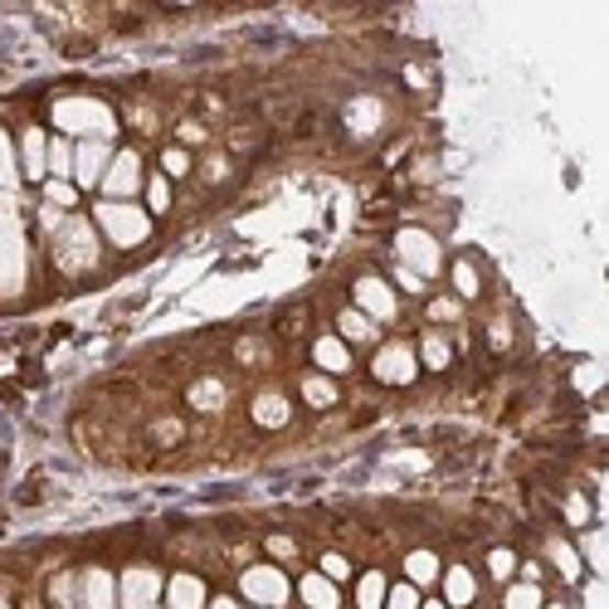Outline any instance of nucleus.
<instances>
[{"label": "nucleus", "instance_id": "obj_1", "mask_svg": "<svg viewBox=\"0 0 609 609\" xmlns=\"http://www.w3.org/2000/svg\"><path fill=\"white\" fill-rule=\"evenodd\" d=\"M54 128L64 132V137H84V142H112V132H118V118H112V108L103 98H88V93H69L54 103Z\"/></svg>", "mask_w": 609, "mask_h": 609}, {"label": "nucleus", "instance_id": "obj_2", "mask_svg": "<svg viewBox=\"0 0 609 609\" xmlns=\"http://www.w3.org/2000/svg\"><path fill=\"white\" fill-rule=\"evenodd\" d=\"M49 250H54V268H59V274H93L98 258H103L98 234H93V220H78V215L54 224Z\"/></svg>", "mask_w": 609, "mask_h": 609}, {"label": "nucleus", "instance_id": "obj_3", "mask_svg": "<svg viewBox=\"0 0 609 609\" xmlns=\"http://www.w3.org/2000/svg\"><path fill=\"white\" fill-rule=\"evenodd\" d=\"M93 224L118 250H137V244H146V234H152V215H146L142 206H132V200H98Z\"/></svg>", "mask_w": 609, "mask_h": 609}, {"label": "nucleus", "instance_id": "obj_4", "mask_svg": "<svg viewBox=\"0 0 609 609\" xmlns=\"http://www.w3.org/2000/svg\"><path fill=\"white\" fill-rule=\"evenodd\" d=\"M25 278H30V244H25V230L10 210H0V292L15 298L25 292Z\"/></svg>", "mask_w": 609, "mask_h": 609}, {"label": "nucleus", "instance_id": "obj_5", "mask_svg": "<svg viewBox=\"0 0 609 609\" xmlns=\"http://www.w3.org/2000/svg\"><path fill=\"white\" fill-rule=\"evenodd\" d=\"M395 254H400V268H410L414 278H434L439 268H444V250H439L434 234H424V230L395 234Z\"/></svg>", "mask_w": 609, "mask_h": 609}, {"label": "nucleus", "instance_id": "obj_6", "mask_svg": "<svg viewBox=\"0 0 609 609\" xmlns=\"http://www.w3.org/2000/svg\"><path fill=\"white\" fill-rule=\"evenodd\" d=\"M240 590L250 595V605L254 609H284L288 605V575L278 571V566H250L240 575Z\"/></svg>", "mask_w": 609, "mask_h": 609}, {"label": "nucleus", "instance_id": "obj_7", "mask_svg": "<svg viewBox=\"0 0 609 609\" xmlns=\"http://www.w3.org/2000/svg\"><path fill=\"white\" fill-rule=\"evenodd\" d=\"M166 580L152 566H132L118 575V609H156Z\"/></svg>", "mask_w": 609, "mask_h": 609}, {"label": "nucleus", "instance_id": "obj_8", "mask_svg": "<svg viewBox=\"0 0 609 609\" xmlns=\"http://www.w3.org/2000/svg\"><path fill=\"white\" fill-rule=\"evenodd\" d=\"M98 190H103L108 200H128L142 190V156L137 152H112L103 180H98Z\"/></svg>", "mask_w": 609, "mask_h": 609}, {"label": "nucleus", "instance_id": "obj_9", "mask_svg": "<svg viewBox=\"0 0 609 609\" xmlns=\"http://www.w3.org/2000/svg\"><path fill=\"white\" fill-rule=\"evenodd\" d=\"M370 370H376V380H386V386H410L414 370H420V356H414V346L390 342V346H380V352H376Z\"/></svg>", "mask_w": 609, "mask_h": 609}, {"label": "nucleus", "instance_id": "obj_10", "mask_svg": "<svg viewBox=\"0 0 609 609\" xmlns=\"http://www.w3.org/2000/svg\"><path fill=\"white\" fill-rule=\"evenodd\" d=\"M356 312H366L370 322H395V292L386 278H356Z\"/></svg>", "mask_w": 609, "mask_h": 609}, {"label": "nucleus", "instance_id": "obj_11", "mask_svg": "<svg viewBox=\"0 0 609 609\" xmlns=\"http://www.w3.org/2000/svg\"><path fill=\"white\" fill-rule=\"evenodd\" d=\"M78 609H118V575L103 566L78 575Z\"/></svg>", "mask_w": 609, "mask_h": 609}, {"label": "nucleus", "instance_id": "obj_12", "mask_svg": "<svg viewBox=\"0 0 609 609\" xmlns=\"http://www.w3.org/2000/svg\"><path fill=\"white\" fill-rule=\"evenodd\" d=\"M108 162H112V146H108V142H78V146H74V180L93 190L98 180H103Z\"/></svg>", "mask_w": 609, "mask_h": 609}, {"label": "nucleus", "instance_id": "obj_13", "mask_svg": "<svg viewBox=\"0 0 609 609\" xmlns=\"http://www.w3.org/2000/svg\"><path fill=\"white\" fill-rule=\"evenodd\" d=\"M20 176L25 180L49 176V137L40 128H25V137H20Z\"/></svg>", "mask_w": 609, "mask_h": 609}, {"label": "nucleus", "instance_id": "obj_14", "mask_svg": "<svg viewBox=\"0 0 609 609\" xmlns=\"http://www.w3.org/2000/svg\"><path fill=\"white\" fill-rule=\"evenodd\" d=\"M162 600H166V609H206V580H200V575H171Z\"/></svg>", "mask_w": 609, "mask_h": 609}, {"label": "nucleus", "instance_id": "obj_15", "mask_svg": "<svg viewBox=\"0 0 609 609\" xmlns=\"http://www.w3.org/2000/svg\"><path fill=\"white\" fill-rule=\"evenodd\" d=\"M298 595H302V605L308 609H336L342 605V590H336V580H326V575H302L298 580Z\"/></svg>", "mask_w": 609, "mask_h": 609}, {"label": "nucleus", "instance_id": "obj_16", "mask_svg": "<svg viewBox=\"0 0 609 609\" xmlns=\"http://www.w3.org/2000/svg\"><path fill=\"white\" fill-rule=\"evenodd\" d=\"M312 361H318L322 370H332V376L352 370V352H346L342 336H318V342H312Z\"/></svg>", "mask_w": 609, "mask_h": 609}, {"label": "nucleus", "instance_id": "obj_17", "mask_svg": "<svg viewBox=\"0 0 609 609\" xmlns=\"http://www.w3.org/2000/svg\"><path fill=\"white\" fill-rule=\"evenodd\" d=\"M288 395H278V390H264L254 400V424H264V430H284L288 424Z\"/></svg>", "mask_w": 609, "mask_h": 609}, {"label": "nucleus", "instance_id": "obj_18", "mask_svg": "<svg viewBox=\"0 0 609 609\" xmlns=\"http://www.w3.org/2000/svg\"><path fill=\"white\" fill-rule=\"evenodd\" d=\"M478 600V585H473V571L468 566H454L444 575V605H454V609H464Z\"/></svg>", "mask_w": 609, "mask_h": 609}, {"label": "nucleus", "instance_id": "obj_19", "mask_svg": "<svg viewBox=\"0 0 609 609\" xmlns=\"http://www.w3.org/2000/svg\"><path fill=\"white\" fill-rule=\"evenodd\" d=\"M405 575H410L414 590H424V585L439 580V556L434 551H410V556H405Z\"/></svg>", "mask_w": 609, "mask_h": 609}, {"label": "nucleus", "instance_id": "obj_20", "mask_svg": "<svg viewBox=\"0 0 609 609\" xmlns=\"http://www.w3.org/2000/svg\"><path fill=\"white\" fill-rule=\"evenodd\" d=\"M386 590H390L386 575H380V571H366V575L356 580V609H380V605H386Z\"/></svg>", "mask_w": 609, "mask_h": 609}, {"label": "nucleus", "instance_id": "obj_21", "mask_svg": "<svg viewBox=\"0 0 609 609\" xmlns=\"http://www.w3.org/2000/svg\"><path fill=\"white\" fill-rule=\"evenodd\" d=\"M336 326H342L346 342H376V322H370L366 312H356V308H346L342 318H336Z\"/></svg>", "mask_w": 609, "mask_h": 609}, {"label": "nucleus", "instance_id": "obj_22", "mask_svg": "<svg viewBox=\"0 0 609 609\" xmlns=\"http://www.w3.org/2000/svg\"><path fill=\"white\" fill-rule=\"evenodd\" d=\"M546 600H541V585L536 580H522V585H507V600L502 609H541Z\"/></svg>", "mask_w": 609, "mask_h": 609}, {"label": "nucleus", "instance_id": "obj_23", "mask_svg": "<svg viewBox=\"0 0 609 609\" xmlns=\"http://www.w3.org/2000/svg\"><path fill=\"white\" fill-rule=\"evenodd\" d=\"M49 176L54 180L74 176V146H69V137H54L49 142Z\"/></svg>", "mask_w": 609, "mask_h": 609}, {"label": "nucleus", "instance_id": "obj_24", "mask_svg": "<svg viewBox=\"0 0 609 609\" xmlns=\"http://www.w3.org/2000/svg\"><path fill=\"white\" fill-rule=\"evenodd\" d=\"M302 400L318 405V410H326V405H336V386L326 376H308V380H302Z\"/></svg>", "mask_w": 609, "mask_h": 609}, {"label": "nucleus", "instance_id": "obj_25", "mask_svg": "<svg viewBox=\"0 0 609 609\" xmlns=\"http://www.w3.org/2000/svg\"><path fill=\"white\" fill-rule=\"evenodd\" d=\"M449 356H454V352H449L444 336H439V332L424 336V346H420V361H424V366H430V370H444V366H449Z\"/></svg>", "mask_w": 609, "mask_h": 609}, {"label": "nucleus", "instance_id": "obj_26", "mask_svg": "<svg viewBox=\"0 0 609 609\" xmlns=\"http://www.w3.org/2000/svg\"><path fill=\"white\" fill-rule=\"evenodd\" d=\"M190 405H196V410H220L224 386H220V380H200V386H190Z\"/></svg>", "mask_w": 609, "mask_h": 609}, {"label": "nucleus", "instance_id": "obj_27", "mask_svg": "<svg viewBox=\"0 0 609 609\" xmlns=\"http://www.w3.org/2000/svg\"><path fill=\"white\" fill-rule=\"evenodd\" d=\"M551 561H556V571L566 575V580H575V575H580V556H575V551L566 546V541H551Z\"/></svg>", "mask_w": 609, "mask_h": 609}, {"label": "nucleus", "instance_id": "obj_28", "mask_svg": "<svg viewBox=\"0 0 609 609\" xmlns=\"http://www.w3.org/2000/svg\"><path fill=\"white\" fill-rule=\"evenodd\" d=\"M146 210H156V215H162V210H171V186H166V176L146 180Z\"/></svg>", "mask_w": 609, "mask_h": 609}, {"label": "nucleus", "instance_id": "obj_29", "mask_svg": "<svg viewBox=\"0 0 609 609\" xmlns=\"http://www.w3.org/2000/svg\"><path fill=\"white\" fill-rule=\"evenodd\" d=\"M49 600L59 609H78V580H74V575H59V580L49 585Z\"/></svg>", "mask_w": 609, "mask_h": 609}, {"label": "nucleus", "instance_id": "obj_30", "mask_svg": "<svg viewBox=\"0 0 609 609\" xmlns=\"http://www.w3.org/2000/svg\"><path fill=\"white\" fill-rule=\"evenodd\" d=\"M380 609H420V590H414V585H390Z\"/></svg>", "mask_w": 609, "mask_h": 609}, {"label": "nucleus", "instance_id": "obj_31", "mask_svg": "<svg viewBox=\"0 0 609 609\" xmlns=\"http://www.w3.org/2000/svg\"><path fill=\"white\" fill-rule=\"evenodd\" d=\"M20 166H15V146H10V137L0 132V186H15Z\"/></svg>", "mask_w": 609, "mask_h": 609}, {"label": "nucleus", "instance_id": "obj_32", "mask_svg": "<svg viewBox=\"0 0 609 609\" xmlns=\"http://www.w3.org/2000/svg\"><path fill=\"white\" fill-rule=\"evenodd\" d=\"M454 288H458V298H478V268L454 264Z\"/></svg>", "mask_w": 609, "mask_h": 609}, {"label": "nucleus", "instance_id": "obj_33", "mask_svg": "<svg viewBox=\"0 0 609 609\" xmlns=\"http://www.w3.org/2000/svg\"><path fill=\"white\" fill-rule=\"evenodd\" d=\"M44 200H49V210H54V206H59V210H69L78 196H74V186H69V180H49V186H44Z\"/></svg>", "mask_w": 609, "mask_h": 609}, {"label": "nucleus", "instance_id": "obj_34", "mask_svg": "<svg viewBox=\"0 0 609 609\" xmlns=\"http://www.w3.org/2000/svg\"><path fill=\"white\" fill-rule=\"evenodd\" d=\"M488 571L498 575V580H507V575L517 571V556H512V551H507V546H498V551H492V556H488Z\"/></svg>", "mask_w": 609, "mask_h": 609}, {"label": "nucleus", "instance_id": "obj_35", "mask_svg": "<svg viewBox=\"0 0 609 609\" xmlns=\"http://www.w3.org/2000/svg\"><path fill=\"white\" fill-rule=\"evenodd\" d=\"M322 575H326V580H346L352 566H346V556H336V551H332V556H322Z\"/></svg>", "mask_w": 609, "mask_h": 609}, {"label": "nucleus", "instance_id": "obj_36", "mask_svg": "<svg viewBox=\"0 0 609 609\" xmlns=\"http://www.w3.org/2000/svg\"><path fill=\"white\" fill-rule=\"evenodd\" d=\"M162 166H166V176H186V171H190V156H186V152H176V146H171V152L162 156Z\"/></svg>", "mask_w": 609, "mask_h": 609}, {"label": "nucleus", "instance_id": "obj_37", "mask_svg": "<svg viewBox=\"0 0 609 609\" xmlns=\"http://www.w3.org/2000/svg\"><path fill=\"white\" fill-rule=\"evenodd\" d=\"M430 318H434V322H449V318H458V302H454V298H439L434 308H430Z\"/></svg>", "mask_w": 609, "mask_h": 609}, {"label": "nucleus", "instance_id": "obj_38", "mask_svg": "<svg viewBox=\"0 0 609 609\" xmlns=\"http://www.w3.org/2000/svg\"><path fill=\"white\" fill-rule=\"evenodd\" d=\"M566 517H571L575 527H580L585 517H590V507H585V498H571V502H566Z\"/></svg>", "mask_w": 609, "mask_h": 609}, {"label": "nucleus", "instance_id": "obj_39", "mask_svg": "<svg viewBox=\"0 0 609 609\" xmlns=\"http://www.w3.org/2000/svg\"><path fill=\"white\" fill-rule=\"evenodd\" d=\"M268 551H274V556H292V551H298V546H292L288 536H268Z\"/></svg>", "mask_w": 609, "mask_h": 609}, {"label": "nucleus", "instance_id": "obj_40", "mask_svg": "<svg viewBox=\"0 0 609 609\" xmlns=\"http://www.w3.org/2000/svg\"><path fill=\"white\" fill-rule=\"evenodd\" d=\"M395 278H400V288H405V292H420V288H424V278H414L410 268H400V274H395Z\"/></svg>", "mask_w": 609, "mask_h": 609}, {"label": "nucleus", "instance_id": "obj_41", "mask_svg": "<svg viewBox=\"0 0 609 609\" xmlns=\"http://www.w3.org/2000/svg\"><path fill=\"white\" fill-rule=\"evenodd\" d=\"M210 609H240V600H230V595H220V600H210Z\"/></svg>", "mask_w": 609, "mask_h": 609}, {"label": "nucleus", "instance_id": "obj_42", "mask_svg": "<svg viewBox=\"0 0 609 609\" xmlns=\"http://www.w3.org/2000/svg\"><path fill=\"white\" fill-rule=\"evenodd\" d=\"M420 609H449V605H444V600H434V605H420Z\"/></svg>", "mask_w": 609, "mask_h": 609}, {"label": "nucleus", "instance_id": "obj_43", "mask_svg": "<svg viewBox=\"0 0 609 609\" xmlns=\"http://www.w3.org/2000/svg\"><path fill=\"white\" fill-rule=\"evenodd\" d=\"M541 609H566V605H541Z\"/></svg>", "mask_w": 609, "mask_h": 609}, {"label": "nucleus", "instance_id": "obj_44", "mask_svg": "<svg viewBox=\"0 0 609 609\" xmlns=\"http://www.w3.org/2000/svg\"><path fill=\"white\" fill-rule=\"evenodd\" d=\"M0 609H10V605H5V595H0Z\"/></svg>", "mask_w": 609, "mask_h": 609}]
</instances>
